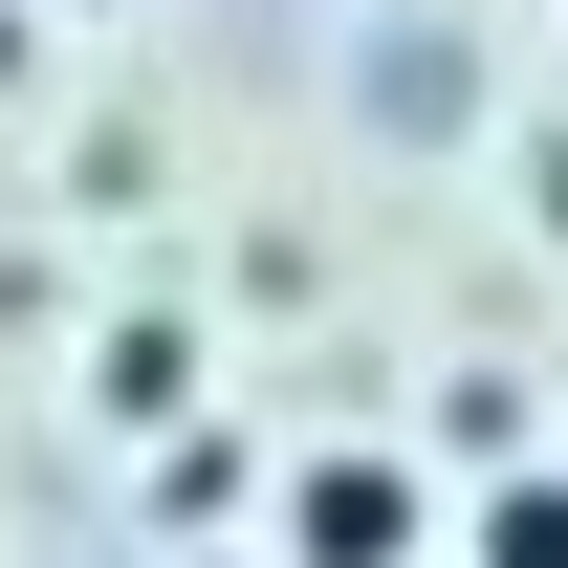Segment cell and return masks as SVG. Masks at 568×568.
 <instances>
[{
  "mask_svg": "<svg viewBox=\"0 0 568 568\" xmlns=\"http://www.w3.org/2000/svg\"><path fill=\"white\" fill-rule=\"evenodd\" d=\"M416 547H437V481L394 437H328V459L284 481V568H416Z\"/></svg>",
  "mask_w": 568,
  "mask_h": 568,
  "instance_id": "obj_1",
  "label": "cell"
},
{
  "mask_svg": "<svg viewBox=\"0 0 568 568\" xmlns=\"http://www.w3.org/2000/svg\"><path fill=\"white\" fill-rule=\"evenodd\" d=\"M459 568H568V459H503L459 503Z\"/></svg>",
  "mask_w": 568,
  "mask_h": 568,
  "instance_id": "obj_2",
  "label": "cell"
},
{
  "mask_svg": "<svg viewBox=\"0 0 568 568\" xmlns=\"http://www.w3.org/2000/svg\"><path fill=\"white\" fill-rule=\"evenodd\" d=\"M525 197H547V219H568V132H547V153H525Z\"/></svg>",
  "mask_w": 568,
  "mask_h": 568,
  "instance_id": "obj_4",
  "label": "cell"
},
{
  "mask_svg": "<svg viewBox=\"0 0 568 568\" xmlns=\"http://www.w3.org/2000/svg\"><path fill=\"white\" fill-rule=\"evenodd\" d=\"M197 394V328H110V416H175Z\"/></svg>",
  "mask_w": 568,
  "mask_h": 568,
  "instance_id": "obj_3",
  "label": "cell"
}]
</instances>
